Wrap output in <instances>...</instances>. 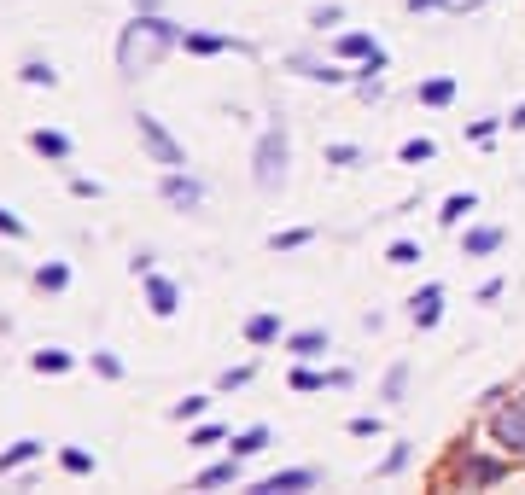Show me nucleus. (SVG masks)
<instances>
[{"mask_svg": "<svg viewBox=\"0 0 525 495\" xmlns=\"http://www.w3.org/2000/svg\"><path fill=\"white\" fill-rule=\"evenodd\" d=\"M175 41H181V30H175L170 18L140 12L135 24L123 30V41H117V65H123V76H146V70L164 65V53H170Z\"/></svg>", "mask_w": 525, "mask_h": 495, "instance_id": "f257e3e1", "label": "nucleus"}, {"mask_svg": "<svg viewBox=\"0 0 525 495\" xmlns=\"http://www.w3.org/2000/svg\"><path fill=\"white\" fill-rule=\"evenodd\" d=\"M508 472H514V455H502V449H496V455H473V449L455 455V484H467V490H490V484H502Z\"/></svg>", "mask_w": 525, "mask_h": 495, "instance_id": "f03ea898", "label": "nucleus"}, {"mask_svg": "<svg viewBox=\"0 0 525 495\" xmlns=\"http://www.w3.org/2000/svg\"><path fill=\"white\" fill-rule=\"evenodd\" d=\"M286 158H292V152H286V134L280 129H269L263 140H257V169H251V175H257L263 193H275L280 181H286Z\"/></svg>", "mask_w": 525, "mask_h": 495, "instance_id": "7ed1b4c3", "label": "nucleus"}, {"mask_svg": "<svg viewBox=\"0 0 525 495\" xmlns=\"http://www.w3.org/2000/svg\"><path fill=\"white\" fill-rule=\"evenodd\" d=\"M490 443H496L502 455L525 461V408H520V402H508V408H496V414H490Z\"/></svg>", "mask_w": 525, "mask_h": 495, "instance_id": "20e7f679", "label": "nucleus"}, {"mask_svg": "<svg viewBox=\"0 0 525 495\" xmlns=\"http://www.w3.org/2000/svg\"><path fill=\"white\" fill-rule=\"evenodd\" d=\"M135 123H140V140H146V152H152V158H158V164H164V169H187V152H181V146H175V134L164 129V123H158V117H152V111H140Z\"/></svg>", "mask_w": 525, "mask_h": 495, "instance_id": "39448f33", "label": "nucleus"}, {"mask_svg": "<svg viewBox=\"0 0 525 495\" xmlns=\"http://www.w3.org/2000/svg\"><path fill=\"white\" fill-rule=\"evenodd\" d=\"M158 193H164V204H175V210H199V204H205V187H199L193 175H181V169H164Z\"/></svg>", "mask_w": 525, "mask_h": 495, "instance_id": "423d86ee", "label": "nucleus"}, {"mask_svg": "<svg viewBox=\"0 0 525 495\" xmlns=\"http://www.w3.org/2000/svg\"><path fill=\"white\" fill-rule=\"evenodd\" d=\"M409 315H415L420 332H432V327H438V315H444V286H438V280H432V286H420V292L409 297Z\"/></svg>", "mask_w": 525, "mask_h": 495, "instance_id": "0eeeda50", "label": "nucleus"}, {"mask_svg": "<svg viewBox=\"0 0 525 495\" xmlns=\"http://www.w3.org/2000/svg\"><path fill=\"white\" fill-rule=\"evenodd\" d=\"M315 478H321L315 466H286V472H275V478H263L251 495H292V490H310Z\"/></svg>", "mask_w": 525, "mask_h": 495, "instance_id": "6e6552de", "label": "nucleus"}, {"mask_svg": "<svg viewBox=\"0 0 525 495\" xmlns=\"http://www.w3.org/2000/svg\"><path fill=\"white\" fill-rule=\"evenodd\" d=\"M502 239H508V233L496 228V222H479V228H467V239H461V257H496Z\"/></svg>", "mask_w": 525, "mask_h": 495, "instance_id": "1a4fd4ad", "label": "nucleus"}, {"mask_svg": "<svg viewBox=\"0 0 525 495\" xmlns=\"http://www.w3.org/2000/svg\"><path fill=\"white\" fill-rule=\"evenodd\" d=\"M146 303H152V315H164V321H170L175 309H181V286L164 280V274H146Z\"/></svg>", "mask_w": 525, "mask_h": 495, "instance_id": "9d476101", "label": "nucleus"}, {"mask_svg": "<svg viewBox=\"0 0 525 495\" xmlns=\"http://www.w3.org/2000/svg\"><path fill=\"white\" fill-rule=\"evenodd\" d=\"M181 47H187V53H199V59H216V53H228V47L245 53V41H234V35H205V30H187V35H181Z\"/></svg>", "mask_w": 525, "mask_h": 495, "instance_id": "9b49d317", "label": "nucleus"}, {"mask_svg": "<svg viewBox=\"0 0 525 495\" xmlns=\"http://www.w3.org/2000/svg\"><path fill=\"white\" fill-rule=\"evenodd\" d=\"M286 350H292L298 362H315V356H327V332H321V327L292 332V338H286Z\"/></svg>", "mask_w": 525, "mask_h": 495, "instance_id": "f8f14e48", "label": "nucleus"}, {"mask_svg": "<svg viewBox=\"0 0 525 495\" xmlns=\"http://www.w3.org/2000/svg\"><path fill=\"white\" fill-rule=\"evenodd\" d=\"M30 146L41 158H53V164H70V134H59V129H35Z\"/></svg>", "mask_w": 525, "mask_h": 495, "instance_id": "ddd939ff", "label": "nucleus"}, {"mask_svg": "<svg viewBox=\"0 0 525 495\" xmlns=\"http://www.w3.org/2000/svg\"><path fill=\"white\" fill-rule=\"evenodd\" d=\"M41 449H47L41 437H18V443H12V449L0 455V478H6V472H18V466H30L35 455H41Z\"/></svg>", "mask_w": 525, "mask_h": 495, "instance_id": "4468645a", "label": "nucleus"}, {"mask_svg": "<svg viewBox=\"0 0 525 495\" xmlns=\"http://www.w3.org/2000/svg\"><path fill=\"white\" fill-rule=\"evenodd\" d=\"M245 338H251L257 350L280 344V315H269V309H263V315H251V321H245Z\"/></svg>", "mask_w": 525, "mask_h": 495, "instance_id": "2eb2a0df", "label": "nucleus"}, {"mask_svg": "<svg viewBox=\"0 0 525 495\" xmlns=\"http://www.w3.org/2000/svg\"><path fill=\"white\" fill-rule=\"evenodd\" d=\"M222 484H240V455H228V461H216L199 472V490H222Z\"/></svg>", "mask_w": 525, "mask_h": 495, "instance_id": "dca6fc26", "label": "nucleus"}, {"mask_svg": "<svg viewBox=\"0 0 525 495\" xmlns=\"http://www.w3.org/2000/svg\"><path fill=\"white\" fill-rule=\"evenodd\" d=\"M473 210H479V198H473V193H450V198H444V210H438V222H444V228H461Z\"/></svg>", "mask_w": 525, "mask_h": 495, "instance_id": "f3484780", "label": "nucleus"}, {"mask_svg": "<svg viewBox=\"0 0 525 495\" xmlns=\"http://www.w3.org/2000/svg\"><path fill=\"white\" fill-rule=\"evenodd\" d=\"M333 53H339V59H368V53H380V41H374V35H362V30H350V35L333 41Z\"/></svg>", "mask_w": 525, "mask_h": 495, "instance_id": "a211bd4d", "label": "nucleus"}, {"mask_svg": "<svg viewBox=\"0 0 525 495\" xmlns=\"http://www.w3.org/2000/svg\"><path fill=\"white\" fill-rule=\"evenodd\" d=\"M263 449H269V426H245L240 437H234V455H240V461L263 455Z\"/></svg>", "mask_w": 525, "mask_h": 495, "instance_id": "6ab92c4d", "label": "nucleus"}, {"mask_svg": "<svg viewBox=\"0 0 525 495\" xmlns=\"http://www.w3.org/2000/svg\"><path fill=\"white\" fill-rule=\"evenodd\" d=\"M455 99V76H426L420 82V105H450Z\"/></svg>", "mask_w": 525, "mask_h": 495, "instance_id": "aec40b11", "label": "nucleus"}, {"mask_svg": "<svg viewBox=\"0 0 525 495\" xmlns=\"http://www.w3.org/2000/svg\"><path fill=\"white\" fill-rule=\"evenodd\" d=\"M70 362H76L70 350H35V356H30L35 373H70Z\"/></svg>", "mask_w": 525, "mask_h": 495, "instance_id": "412c9836", "label": "nucleus"}, {"mask_svg": "<svg viewBox=\"0 0 525 495\" xmlns=\"http://www.w3.org/2000/svg\"><path fill=\"white\" fill-rule=\"evenodd\" d=\"M35 286H41V292H65V286H70V268L65 263H41V268H35Z\"/></svg>", "mask_w": 525, "mask_h": 495, "instance_id": "4be33fe9", "label": "nucleus"}, {"mask_svg": "<svg viewBox=\"0 0 525 495\" xmlns=\"http://www.w3.org/2000/svg\"><path fill=\"white\" fill-rule=\"evenodd\" d=\"M327 164L356 169V164H368V152H362V146H350V140H333V146H327Z\"/></svg>", "mask_w": 525, "mask_h": 495, "instance_id": "5701e85b", "label": "nucleus"}, {"mask_svg": "<svg viewBox=\"0 0 525 495\" xmlns=\"http://www.w3.org/2000/svg\"><path fill=\"white\" fill-rule=\"evenodd\" d=\"M292 70H298V76H310V82H345V70L321 65V59H292Z\"/></svg>", "mask_w": 525, "mask_h": 495, "instance_id": "b1692460", "label": "nucleus"}, {"mask_svg": "<svg viewBox=\"0 0 525 495\" xmlns=\"http://www.w3.org/2000/svg\"><path fill=\"white\" fill-rule=\"evenodd\" d=\"M333 373H315V367H292V391H327Z\"/></svg>", "mask_w": 525, "mask_h": 495, "instance_id": "393cba45", "label": "nucleus"}, {"mask_svg": "<svg viewBox=\"0 0 525 495\" xmlns=\"http://www.w3.org/2000/svg\"><path fill=\"white\" fill-rule=\"evenodd\" d=\"M438 158V146L426 140V134H415V140H403V164H432Z\"/></svg>", "mask_w": 525, "mask_h": 495, "instance_id": "a878e982", "label": "nucleus"}, {"mask_svg": "<svg viewBox=\"0 0 525 495\" xmlns=\"http://www.w3.org/2000/svg\"><path fill=\"white\" fill-rule=\"evenodd\" d=\"M310 239H315V228H286V233H275L269 245H275V251H304Z\"/></svg>", "mask_w": 525, "mask_h": 495, "instance_id": "bb28decb", "label": "nucleus"}, {"mask_svg": "<svg viewBox=\"0 0 525 495\" xmlns=\"http://www.w3.org/2000/svg\"><path fill=\"white\" fill-rule=\"evenodd\" d=\"M59 466H65L70 478H88V472H94V455H88V449H65V455H59Z\"/></svg>", "mask_w": 525, "mask_h": 495, "instance_id": "cd10ccee", "label": "nucleus"}, {"mask_svg": "<svg viewBox=\"0 0 525 495\" xmlns=\"http://www.w3.org/2000/svg\"><path fill=\"white\" fill-rule=\"evenodd\" d=\"M403 391H409V362H397L385 373V402H403Z\"/></svg>", "mask_w": 525, "mask_h": 495, "instance_id": "c85d7f7f", "label": "nucleus"}, {"mask_svg": "<svg viewBox=\"0 0 525 495\" xmlns=\"http://www.w3.org/2000/svg\"><path fill=\"white\" fill-rule=\"evenodd\" d=\"M24 82H30V88H53V82H59V70L41 65V59H30V65H24Z\"/></svg>", "mask_w": 525, "mask_h": 495, "instance_id": "c756f323", "label": "nucleus"}, {"mask_svg": "<svg viewBox=\"0 0 525 495\" xmlns=\"http://www.w3.org/2000/svg\"><path fill=\"white\" fill-rule=\"evenodd\" d=\"M502 123H508V117H479V123H467V140H479V146H490Z\"/></svg>", "mask_w": 525, "mask_h": 495, "instance_id": "7c9ffc66", "label": "nucleus"}, {"mask_svg": "<svg viewBox=\"0 0 525 495\" xmlns=\"http://www.w3.org/2000/svg\"><path fill=\"white\" fill-rule=\"evenodd\" d=\"M385 263H397V268L420 263V245H415V239H397V245H391V257H385Z\"/></svg>", "mask_w": 525, "mask_h": 495, "instance_id": "2f4dec72", "label": "nucleus"}, {"mask_svg": "<svg viewBox=\"0 0 525 495\" xmlns=\"http://www.w3.org/2000/svg\"><path fill=\"white\" fill-rule=\"evenodd\" d=\"M409 461H415V449H409V443H397V449L385 455V466H380V472H385V478H397V472H403Z\"/></svg>", "mask_w": 525, "mask_h": 495, "instance_id": "473e14b6", "label": "nucleus"}, {"mask_svg": "<svg viewBox=\"0 0 525 495\" xmlns=\"http://www.w3.org/2000/svg\"><path fill=\"white\" fill-rule=\"evenodd\" d=\"M94 373H100V379H123V362H117L111 350H94Z\"/></svg>", "mask_w": 525, "mask_h": 495, "instance_id": "72a5a7b5", "label": "nucleus"}, {"mask_svg": "<svg viewBox=\"0 0 525 495\" xmlns=\"http://www.w3.org/2000/svg\"><path fill=\"white\" fill-rule=\"evenodd\" d=\"M210 408V396H187V402H175V420H199Z\"/></svg>", "mask_w": 525, "mask_h": 495, "instance_id": "f704fd0d", "label": "nucleus"}, {"mask_svg": "<svg viewBox=\"0 0 525 495\" xmlns=\"http://www.w3.org/2000/svg\"><path fill=\"white\" fill-rule=\"evenodd\" d=\"M187 443H193V449H216V443H222V426H199Z\"/></svg>", "mask_w": 525, "mask_h": 495, "instance_id": "c9c22d12", "label": "nucleus"}, {"mask_svg": "<svg viewBox=\"0 0 525 495\" xmlns=\"http://www.w3.org/2000/svg\"><path fill=\"white\" fill-rule=\"evenodd\" d=\"M339 18H345V12H339V6H315V12H310V24H315V30H333V24H339Z\"/></svg>", "mask_w": 525, "mask_h": 495, "instance_id": "e433bc0d", "label": "nucleus"}, {"mask_svg": "<svg viewBox=\"0 0 525 495\" xmlns=\"http://www.w3.org/2000/svg\"><path fill=\"white\" fill-rule=\"evenodd\" d=\"M240 385H251V367H228L222 373V391H240Z\"/></svg>", "mask_w": 525, "mask_h": 495, "instance_id": "4c0bfd02", "label": "nucleus"}, {"mask_svg": "<svg viewBox=\"0 0 525 495\" xmlns=\"http://www.w3.org/2000/svg\"><path fill=\"white\" fill-rule=\"evenodd\" d=\"M350 431H356V437H380V420H374V414H356Z\"/></svg>", "mask_w": 525, "mask_h": 495, "instance_id": "58836bf2", "label": "nucleus"}, {"mask_svg": "<svg viewBox=\"0 0 525 495\" xmlns=\"http://www.w3.org/2000/svg\"><path fill=\"white\" fill-rule=\"evenodd\" d=\"M70 193H76V198H100V181H88V175H76V181H70Z\"/></svg>", "mask_w": 525, "mask_h": 495, "instance_id": "ea45409f", "label": "nucleus"}, {"mask_svg": "<svg viewBox=\"0 0 525 495\" xmlns=\"http://www.w3.org/2000/svg\"><path fill=\"white\" fill-rule=\"evenodd\" d=\"M0 233H6V239H24V222H18L12 210H0Z\"/></svg>", "mask_w": 525, "mask_h": 495, "instance_id": "a19ab883", "label": "nucleus"}, {"mask_svg": "<svg viewBox=\"0 0 525 495\" xmlns=\"http://www.w3.org/2000/svg\"><path fill=\"white\" fill-rule=\"evenodd\" d=\"M455 0H409V12H450Z\"/></svg>", "mask_w": 525, "mask_h": 495, "instance_id": "79ce46f5", "label": "nucleus"}, {"mask_svg": "<svg viewBox=\"0 0 525 495\" xmlns=\"http://www.w3.org/2000/svg\"><path fill=\"white\" fill-rule=\"evenodd\" d=\"M508 129H525V105H514V117H508Z\"/></svg>", "mask_w": 525, "mask_h": 495, "instance_id": "37998d69", "label": "nucleus"}, {"mask_svg": "<svg viewBox=\"0 0 525 495\" xmlns=\"http://www.w3.org/2000/svg\"><path fill=\"white\" fill-rule=\"evenodd\" d=\"M514 402H520V408H525V391H520V396H514Z\"/></svg>", "mask_w": 525, "mask_h": 495, "instance_id": "c03bdc74", "label": "nucleus"}]
</instances>
